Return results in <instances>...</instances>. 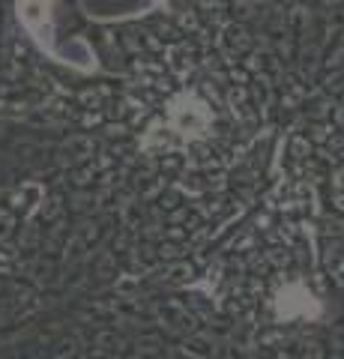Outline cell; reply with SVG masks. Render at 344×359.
I'll list each match as a JSON object with an SVG mask.
<instances>
[{
    "label": "cell",
    "mask_w": 344,
    "mask_h": 359,
    "mask_svg": "<svg viewBox=\"0 0 344 359\" xmlns=\"http://www.w3.org/2000/svg\"><path fill=\"white\" fill-rule=\"evenodd\" d=\"M21 18L30 30L42 33V25L48 21V0H21Z\"/></svg>",
    "instance_id": "obj_1"
}]
</instances>
